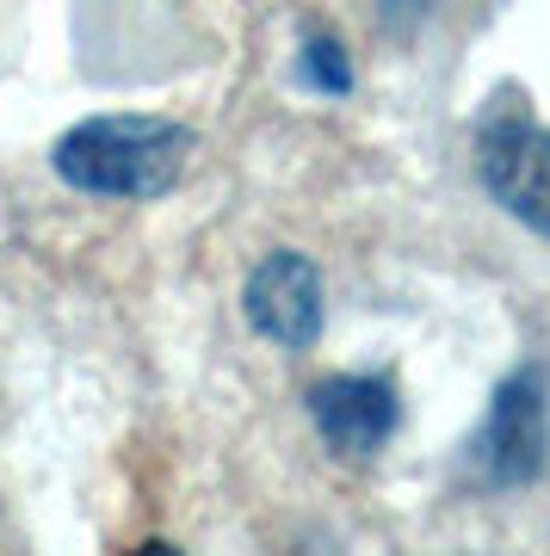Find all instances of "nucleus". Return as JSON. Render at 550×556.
<instances>
[{
    "instance_id": "obj_1",
    "label": "nucleus",
    "mask_w": 550,
    "mask_h": 556,
    "mask_svg": "<svg viewBox=\"0 0 550 556\" xmlns=\"http://www.w3.org/2000/svg\"><path fill=\"white\" fill-rule=\"evenodd\" d=\"M198 155V137L174 118H137V112H112V118H87L62 130L50 149L62 186H75L87 199H124V204H155L167 199Z\"/></svg>"
},
{
    "instance_id": "obj_2",
    "label": "nucleus",
    "mask_w": 550,
    "mask_h": 556,
    "mask_svg": "<svg viewBox=\"0 0 550 556\" xmlns=\"http://www.w3.org/2000/svg\"><path fill=\"white\" fill-rule=\"evenodd\" d=\"M550 464V383L545 365H513L495 383L489 415L464 445V477L471 489H526Z\"/></svg>"
},
{
    "instance_id": "obj_3",
    "label": "nucleus",
    "mask_w": 550,
    "mask_h": 556,
    "mask_svg": "<svg viewBox=\"0 0 550 556\" xmlns=\"http://www.w3.org/2000/svg\"><path fill=\"white\" fill-rule=\"evenodd\" d=\"M476 179L513 223L550 241V130L520 105H495L476 124Z\"/></svg>"
},
{
    "instance_id": "obj_4",
    "label": "nucleus",
    "mask_w": 550,
    "mask_h": 556,
    "mask_svg": "<svg viewBox=\"0 0 550 556\" xmlns=\"http://www.w3.org/2000/svg\"><path fill=\"white\" fill-rule=\"evenodd\" d=\"M241 316L260 340H273L285 353H310L328 321V291H322L315 260L297 248H273L241 285Z\"/></svg>"
},
{
    "instance_id": "obj_5",
    "label": "nucleus",
    "mask_w": 550,
    "mask_h": 556,
    "mask_svg": "<svg viewBox=\"0 0 550 556\" xmlns=\"http://www.w3.org/2000/svg\"><path fill=\"white\" fill-rule=\"evenodd\" d=\"M315 433L335 457H377L396 439V420H402V402H396L390 378H365V371H335V378H315L310 396Z\"/></svg>"
},
{
    "instance_id": "obj_6",
    "label": "nucleus",
    "mask_w": 550,
    "mask_h": 556,
    "mask_svg": "<svg viewBox=\"0 0 550 556\" xmlns=\"http://www.w3.org/2000/svg\"><path fill=\"white\" fill-rule=\"evenodd\" d=\"M297 80L315 87V93H328V100H347V93H353V56L340 50V38L315 31V38H303V50H297Z\"/></svg>"
},
{
    "instance_id": "obj_7",
    "label": "nucleus",
    "mask_w": 550,
    "mask_h": 556,
    "mask_svg": "<svg viewBox=\"0 0 550 556\" xmlns=\"http://www.w3.org/2000/svg\"><path fill=\"white\" fill-rule=\"evenodd\" d=\"M433 0H384V13H390V25H414L421 13H427Z\"/></svg>"
}]
</instances>
